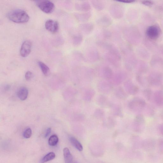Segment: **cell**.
<instances>
[{"instance_id":"cell-1","label":"cell","mask_w":163,"mask_h":163,"mask_svg":"<svg viewBox=\"0 0 163 163\" xmlns=\"http://www.w3.org/2000/svg\"><path fill=\"white\" fill-rule=\"evenodd\" d=\"M7 17L11 21L17 23L27 22L29 20V17L26 12L20 9L9 11Z\"/></svg>"},{"instance_id":"cell-2","label":"cell","mask_w":163,"mask_h":163,"mask_svg":"<svg viewBox=\"0 0 163 163\" xmlns=\"http://www.w3.org/2000/svg\"><path fill=\"white\" fill-rule=\"evenodd\" d=\"M104 57L107 61L114 66L118 67L119 65L121 56L116 48L106 53Z\"/></svg>"},{"instance_id":"cell-3","label":"cell","mask_w":163,"mask_h":163,"mask_svg":"<svg viewBox=\"0 0 163 163\" xmlns=\"http://www.w3.org/2000/svg\"><path fill=\"white\" fill-rule=\"evenodd\" d=\"M109 11L111 16L116 19L122 18L124 13L122 5L118 3H114L111 5Z\"/></svg>"},{"instance_id":"cell-4","label":"cell","mask_w":163,"mask_h":163,"mask_svg":"<svg viewBox=\"0 0 163 163\" xmlns=\"http://www.w3.org/2000/svg\"><path fill=\"white\" fill-rule=\"evenodd\" d=\"M38 7L44 12L50 14L52 12L55 8V5L49 1H40L36 2Z\"/></svg>"},{"instance_id":"cell-5","label":"cell","mask_w":163,"mask_h":163,"mask_svg":"<svg viewBox=\"0 0 163 163\" xmlns=\"http://www.w3.org/2000/svg\"><path fill=\"white\" fill-rule=\"evenodd\" d=\"M146 105V103L143 99L135 98L132 100L129 104V106L130 109L135 111H140Z\"/></svg>"},{"instance_id":"cell-6","label":"cell","mask_w":163,"mask_h":163,"mask_svg":"<svg viewBox=\"0 0 163 163\" xmlns=\"http://www.w3.org/2000/svg\"><path fill=\"white\" fill-rule=\"evenodd\" d=\"M32 44L29 40H26L22 44L20 51L21 56L25 57L29 55L32 49Z\"/></svg>"},{"instance_id":"cell-7","label":"cell","mask_w":163,"mask_h":163,"mask_svg":"<svg viewBox=\"0 0 163 163\" xmlns=\"http://www.w3.org/2000/svg\"><path fill=\"white\" fill-rule=\"evenodd\" d=\"M87 59L90 62H95L100 59V56L98 51L95 48H90L86 53Z\"/></svg>"},{"instance_id":"cell-8","label":"cell","mask_w":163,"mask_h":163,"mask_svg":"<svg viewBox=\"0 0 163 163\" xmlns=\"http://www.w3.org/2000/svg\"><path fill=\"white\" fill-rule=\"evenodd\" d=\"M112 88L111 83L105 81H100L98 85V88L99 91L104 94L110 93L111 91Z\"/></svg>"},{"instance_id":"cell-9","label":"cell","mask_w":163,"mask_h":163,"mask_svg":"<svg viewBox=\"0 0 163 163\" xmlns=\"http://www.w3.org/2000/svg\"><path fill=\"white\" fill-rule=\"evenodd\" d=\"M45 27L48 31L52 33H56L59 29V23L56 21L49 20L45 22Z\"/></svg>"},{"instance_id":"cell-10","label":"cell","mask_w":163,"mask_h":163,"mask_svg":"<svg viewBox=\"0 0 163 163\" xmlns=\"http://www.w3.org/2000/svg\"><path fill=\"white\" fill-rule=\"evenodd\" d=\"M147 35L151 39L155 40L158 38L160 34V31L158 27L155 26L149 27L147 30Z\"/></svg>"},{"instance_id":"cell-11","label":"cell","mask_w":163,"mask_h":163,"mask_svg":"<svg viewBox=\"0 0 163 163\" xmlns=\"http://www.w3.org/2000/svg\"><path fill=\"white\" fill-rule=\"evenodd\" d=\"M124 87L127 92L131 95H135L139 91L138 86L135 85L131 80L127 81L125 83Z\"/></svg>"},{"instance_id":"cell-12","label":"cell","mask_w":163,"mask_h":163,"mask_svg":"<svg viewBox=\"0 0 163 163\" xmlns=\"http://www.w3.org/2000/svg\"><path fill=\"white\" fill-rule=\"evenodd\" d=\"M96 23L102 27H107L110 26L112 23L111 18L108 15H104L101 17L96 21Z\"/></svg>"},{"instance_id":"cell-13","label":"cell","mask_w":163,"mask_h":163,"mask_svg":"<svg viewBox=\"0 0 163 163\" xmlns=\"http://www.w3.org/2000/svg\"><path fill=\"white\" fill-rule=\"evenodd\" d=\"M94 28V25L91 23H84L79 25V29L80 31L86 35L91 33Z\"/></svg>"},{"instance_id":"cell-14","label":"cell","mask_w":163,"mask_h":163,"mask_svg":"<svg viewBox=\"0 0 163 163\" xmlns=\"http://www.w3.org/2000/svg\"><path fill=\"white\" fill-rule=\"evenodd\" d=\"M75 8L78 11L88 12L91 9V6L89 2L86 1H80L76 3Z\"/></svg>"},{"instance_id":"cell-15","label":"cell","mask_w":163,"mask_h":163,"mask_svg":"<svg viewBox=\"0 0 163 163\" xmlns=\"http://www.w3.org/2000/svg\"><path fill=\"white\" fill-rule=\"evenodd\" d=\"M75 15L78 21L84 23L89 20L92 16V14L90 12L88 11L83 13H76Z\"/></svg>"},{"instance_id":"cell-16","label":"cell","mask_w":163,"mask_h":163,"mask_svg":"<svg viewBox=\"0 0 163 163\" xmlns=\"http://www.w3.org/2000/svg\"><path fill=\"white\" fill-rule=\"evenodd\" d=\"M125 78V75L122 72H119L114 75H113L112 79L111 84L115 85H119L121 83Z\"/></svg>"},{"instance_id":"cell-17","label":"cell","mask_w":163,"mask_h":163,"mask_svg":"<svg viewBox=\"0 0 163 163\" xmlns=\"http://www.w3.org/2000/svg\"><path fill=\"white\" fill-rule=\"evenodd\" d=\"M101 72L105 79L108 80H110L113 75L112 70L108 66H104L101 69Z\"/></svg>"},{"instance_id":"cell-18","label":"cell","mask_w":163,"mask_h":163,"mask_svg":"<svg viewBox=\"0 0 163 163\" xmlns=\"http://www.w3.org/2000/svg\"><path fill=\"white\" fill-rule=\"evenodd\" d=\"M95 94V92L93 89H88L84 93L83 95V99L86 101H91Z\"/></svg>"},{"instance_id":"cell-19","label":"cell","mask_w":163,"mask_h":163,"mask_svg":"<svg viewBox=\"0 0 163 163\" xmlns=\"http://www.w3.org/2000/svg\"><path fill=\"white\" fill-rule=\"evenodd\" d=\"M148 82L151 85L153 86H158L161 83L162 79L161 77L153 76L150 77L147 79Z\"/></svg>"},{"instance_id":"cell-20","label":"cell","mask_w":163,"mask_h":163,"mask_svg":"<svg viewBox=\"0 0 163 163\" xmlns=\"http://www.w3.org/2000/svg\"><path fill=\"white\" fill-rule=\"evenodd\" d=\"M98 104L102 107H106L110 106V103L106 96L104 95H100L98 96L96 100Z\"/></svg>"},{"instance_id":"cell-21","label":"cell","mask_w":163,"mask_h":163,"mask_svg":"<svg viewBox=\"0 0 163 163\" xmlns=\"http://www.w3.org/2000/svg\"><path fill=\"white\" fill-rule=\"evenodd\" d=\"M154 99L157 105H163V92L161 90L156 92L154 95Z\"/></svg>"},{"instance_id":"cell-22","label":"cell","mask_w":163,"mask_h":163,"mask_svg":"<svg viewBox=\"0 0 163 163\" xmlns=\"http://www.w3.org/2000/svg\"><path fill=\"white\" fill-rule=\"evenodd\" d=\"M28 90L25 87H21L18 93V96L19 98L21 100H25L28 98Z\"/></svg>"},{"instance_id":"cell-23","label":"cell","mask_w":163,"mask_h":163,"mask_svg":"<svg viewBox=\"0 0 163 163\" xmlns=\"http://www.w3.org/2000/svg\"><path fill=\"white\" fill-rule=\"evenodd\" d=\"M91 2L93 7L97 11H101L105 7V3L102 1L93 0Z\"/></svg>"},{"instance_id":"cell-24","label":"cell","mask_w":163,"mask_h":163,"mask_svg":"<svg viewBox=\"0 0 163 163\" xmlns=\"http://www.w3.org/2000/svg\"><path fill=\"white\" fill-rule=\"evenodd\" d=\"M64 155L65 163H72L73 161V156L68 148H66L64 149Z\"/></svg>"},{"instance_id":"cell-25","label":"cell","mask_w":163,"mask_h":163,"mask_svg":"<svg viewBox=\"0 0 163 163\" xmlns=\"http://www.w3.org/2000/svg\"><path fill=\"white\" fill-rule=\"evenodd\" d=\"M116 94L117 97L121 99H125L128 97L127 94L122 87H119L116 89Z\"/></svg>"},{"instance_id":"cell-26","label":"cell","mask_w":163,"mask_h":163,"mask_svg":"<svg viewBox=\"0 0 163 163\" xmlns=\"http://www.w3.org/2000/svg\"><path fill=\"white\" fill-rule=\"evenodd\" d=\"M38 64L43 74L46 76L49 75L50 70L49 67L44 63L41 61H39Z\"/></svg>"},{"instance_id":"cell-27","label":"cell","mask_w":163,"mask_h":163,"mask_svg":"<svg viewBox=\"0 0 163 163\" xmlns=\"http://www.w3.org/2000/svg\"><path fill=\"white\" fill-rule=\"evenodd\" d=\"M70 141L72 145L78 150L82 151L83 147L81 143L77 139L74 137H71L70 138Z\"/></svg>"},{"instance_id":"cell-28","label":"cell","mask_w":163,"mask_h":163,"mask_svg":"<svg viewBox=\"0 0 163 163\" xmlns=\"http://www.w3.org/2000/svg\"><path fill=\"white\" fill-rule=\"evenodd\" d=\"M83 41L82 35L80 33L76 34L73 38V43L76 46H80Z\"/></svg>"},{"instance_id":"cell-29","label":"cell","mask_w":163,"mask_h":163,"mask_svg":"<svg viewBox=\"0 0 163 163\" xmlns=\"http://www.w3.org/2000/svg\"><path fill=\"white\" fill-rule=\"evenodd\" d=\"M56 155L53 152H51L45 155L41 160V163H44L51 161L55 158Z\"/></svg>"},{"instance_id":"cell-30","label":"cell","mask_w":163,"mask_h":163,"mask_svg":"<svg viewBox=\"0 0 163 163\" xmlns=\"http://www.w3.org/2000/svg\"><path fill=\"white\" fill-rule=\"evenodd\" d=\"M59 141V139L56 135H53L49 138L48 143L50 146H54L56 145Z\"/></svg>"},{"instance_id":"cell-31","label":"cell","mask_w":163,"mask_h":163,"mask_svg":"<svg viewBox=\"0 0 163 163\" xmlns=\"http://www.w3.org/2000/svg\"><path fill=\"white\" fill-rule=\"evenodd\" d=\"M112 113L113 115L116 116L122 117L123 114L121 108L118 106H115L112 108Z\"/></svg>"},{"instance_id":"cell-32","label":"cell","mask_w":163,"mask_h":163,"mask_svg":"<svg viewBox=\"0 0 163 163\" xmlns=\"http://www.w3.org/2000/svg\"><path fill=\"white\" fill-rule=\"evenodd\" d=\"M94 115L96 118L101 119L104 117L105 112L103 110L100 109H98L95 111Z\"/></svg>"},{"instance_id":"cell-33","label":"cell","mask_w":163,"mask_h":163,"mask_svg":"<svg viewBox=\"0 0 163 163\" xmlns=\"http://www.w3.org/2000/svg\"><path fill=\"white\" fill-rule=\"evenodd\" d=\"M143 93L148 100H150L151 99L152 95V90L149 89H147L144 90Z\"/></svg>"},{"instance_id":"cell-34","label":"cell","mask_w":163,"mask_h":163,"mask_svg":"<svg viewBox=\"0 0 163 163\" xmlns=\"http://www.w3.org/2000/svg\"><path fill=\"white\" fill-rule=\"evenodd\" d=\"M136 124H142L145 122V119L142 115H138L135 118V122Z\"/></svg>"},{"instance_id":"cell-35","label":"cell","mask_w":163,"mask_h":163,"mask_svg":"<svg viewBox=\"0 0 163 163\" xmlns=\"http://www.w3.org/2000/svg\"><path fill=\"white\" fill-rule=\"evenodd\" d=\"M32 135V131L31 128L27 129L24 132L23 136L26 139H28L31 137Z\"/></svg>"},{"instance_id":"cell-36","label":"cell","mask_w":163,"mask_h":163,"mask_svg":"<svg viewBox=\"0 0 163 163\" xmlns=\"http://www.w3.org/2000/svg\"><path fill=\"white\" fill-rule=\"evenodd\" d=\"M108 126H113L116 124V121L111 118H108L106 119L104 122Z\"/></svg>"},{"instance_id":"cell-37","label":"cell","mask_w":163,"mask_h":163,"mask_svg":"<svg viewBox=\"0 0 163 163\" xmlns=\"http://www.w3.org/2000/svg\"><path fill=\"white\" fill-rule=\"evenodd\" d=\"M102 33L103 36L105 38H110L112 35L111 32L107 30H103Z\"/></svg>"},{"instance_id":"cell-38","label":"cell","mask_w":163,"mask_h":163,"mask_svg":"<svg viewBox=\"0 0 163 163\" xmlns=\"http://www.w3.org/2000/svg\"><path fill=\"white\" fill-rule=\"evenodd\" d=\"M33 77V75L31 71H27L25 75L26 79L27 81L31 80Z\"/></svg>"},{"instance_id":"cell-39","label":"cell","mask_w":163,"mask_h":163,"mask_svg":"<svg viewBox=\"0 0 163 163\" xmlns=\"http://www.w3.org/2000/svg\"><path fill=\"white\" fill-rule=\"evenodd\" d=\"M142 3L143 5L148 6H150L152 5L153 4V2L152 1H143L142 2Z\"/></svg>"},{"instance_id":"cell-40","label":"cell","mask_w":163,"mask_h":163,"mask_svg":"<svg viewBox=\"0 0 163 163\" xmlns=\"http://www.w3.org/2000/svg\"><path fill=\"white\" fill-rule=\"evenodd\" d=\"M118 2H120L129 3L134 2H135V1L134 0H119Z\"/></svg>"},{"instance_id":"cell-41","label":"cell","mask_w":163,"mask_h":163,"mask_svg":"<svg viewBox=\"0 0 163 163\" xmlns=\"http://www.w3.org/2000/svg\"><path fill=\"white\" fill-rule=\"evenodd\" d=\"M51 128H48L45 134V137L46 138L49 136L51 132Z\"/></svg>"},{"instance_id":"cell-42","label":"cell","mask_w":163,"mask_h":163,"mask_svg":"<svg viewBox=\"0 0 163 163\" xmlns=\"http://www.w3.org/2000/svg\"><path fill=\"white\" fill-rule=\"evenodd\" d=\"M161 116L162 119H163V110L162 111L161 113Z\"/></svg>"},{"instance_id":"cell-43","label":"cell","mask_w":163,"mask_h":163,"mask_svg":"<svg viewBox=\"0 0 163 163\" xmlns=\"http://www.w3.org/2000/svg\"></svg>"}]
</instances>
